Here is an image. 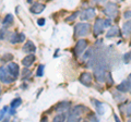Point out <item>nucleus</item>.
<instances>
[{"mask_svg":"<svg viewBox=\"0 0 131 122\" xmlns=\"http://www.w3.org/2000/svg\"><path fill=\"white\" fill-rule=\"evenodd\" d=\"M84 110H86V108L82 105H78L71 110V112L68 116V121H79Z\"/></svg>","mask_w":131,"mask_h":122,"instance_id":"1","label":"nucleus"},{"mask_svg":"<svg viewBox=\"0 0 131 122\" xmlns=\"http://www.w3.org/2000/svg\"><path fill=\"white\" fill-rule=\"evenodd\" d=\"M90 26L89 23H78L74 26V36L75 37H82L89 34L90 32Z\"/></svg>","mask_w":131,"mask_h":122,"instance_id":"2","label":"nucleus"},{"mask_svg":"<svg viewBox=\"0 0 131 122\" xmlns=\"http://www.w3.org/2000/svg\"><path fill=\"white\" fill-rule=\"evenodd\" d=\"M104 13L107 15L108 18L115 19L117 17V13H118L117 5H116V3H114V2H108L107 5L105 6V8H104Z\"/></svg>","mask_w":131,"mask_h":122,"instance_id":"3","label":"nucleus"},{"mask_svg":"<svg viewBox=\"0 0 131 122\" xmlns=\"http://www.w3.org/2000/svg\"><path fill=\"white\" fill-rule=\"evenodd\" d=\"M86 47H88V42H86V40L80 39V40H78V43H77L75 47H74V51H73V52H74V55L77 57H79V56H81L85 51Z\"/></svg>","mask_w":131,"mask_h":122,"instance_id":"4","label":"nucleus"},{"mask_svg":"<svg viewBox=\"0 0 131 122\" xmlns=\"http://www.w3.org/2000/svg\"><path fill=\"white\" fill-rule=\"evenodd\" d=\"M0 78H1V82L5 83V84H9L11 83L12 81H14L15 79L12 76L9 71H8L7 68H1V70H0Z\"/></svg>","mask_w":131,"mask_h":122,"instance_id":"5","label":"nucleus"},{"mask_svg":"<svg viewBox=\"0 0 131 122\" xmlns=\"http://www.w3.org/2000/svg\"><path fill=\"white\" fill-rule=\"evenodd\" d=\"M104 28H105V25H104V20H102V19H100V18L96 19L95 24H94V26H93L94 35H95V36L101 35V34L104 32Z\"/></svg>","mask_w":131,"mask_h":122,"instance_id":"6","label":"nucleus"},{"mask_svg":"<svg viewBox=\"0 0 131 122\" xmlns=\"http://www.w3.org/2000/svg\"><path fill=\"white\" fill-rule=\"evenodd\" d=\"M80 82L83 84L84 86L90 87L92 85V82H93V75L89 72H83L80 75Z\"/></svg>","mask_w":131,"mask_h":122,"instance_id":"7","label":"nucleus"},{"mask_svg":"<svg viewBox=\"0 0 131 122\" xmlns=\"http://www.w3.org/2000/svg\"><path fill=\"white\" fill-rule=\"evenodd\" d=\"M96 12H95V9L94 8H89V9L84 10L83 12L81 13V20L82 21H85V20H91L95 17Z\"/></svg>","mask_w":131,"mask_h":122,"instance_id":"8","label":"nucleus"},{"mask_svg":"<svg viewBox=\"0 0 131 122\" xmlns=\"http://www.w3.org/2000/svg\"><path fill=\"white\" fill-rule=\"evenodd\" d=\"M7 69H8V71H9V73H10L12 76H13L14 79H16V78L19 76L20 69H19V66H18L16 63H14V62H10L9 64H8Z\"/></svg>","mask_w":131,"mask_h":122,"instance_id":"9","label":"nucleus"},{"mask_svg":"<svg viewBox=\"0 0 131 122\" xmlns=\"http://www.w3.org/2000/svg\"><path fill=\"white\" fill-rule=\"evenodd\" d=\"M130 88H131V81H130L129 79L122 81V82L117 86V89H118L119 92H121V93H127V92H129Z\"/></svg>","mask_w":131,"mask_h":122,"instance_id":"10","label":"nucleus"},{"mask_svg":"<svg viewBox=\"0 0 131 122\" xmlns=\"http://www.w3.org/2000/svg\"><path fill=\"white\" fill-rule=\"evenodd\" d=\"M30 10H31L32 13L39 14V13H42V12L45 10V5H43V3H39V2H36V3H34V5L30 8Z\"/></svg>","mask_w":131,"mask_h":122,"instance_id":"11","label":"nucleus"},{"mask_svg":"<svg viewBox=\"0 0 131 122\" xmlns=\"http://www.w3.org/2000/svg\"><path fill=\"white\" fill-rule=\"evenodd\" d=\"M36 51V46L34 45L33 42H27L25 43V45L23 46V52H26V54H33V52Z\"/></svg>","mask_w":131,"mask_h":122,"instance_id":"12","label":"nucleus"},{"mask_svg":"<svg viewBox=\"0 0 131 122\" xmlns=\"http://www.w3.org/2000/svg\"><path fill=\"white\" fill-rule=\"evenodd\" d=\"M119 35H120L119 27L113 26L112 28H109V31L106 33V37L107 38H113V37H116V36H119Z\"/></svg>","mask_w":131,"mask_h":122,"instance_id":"13","label":"nucleus"},{"mask_svg":"<svg viewBox=\"0 0 131 122\" xmlns=\"http://www.w3.org/2000/svg\"><path fill=\"white\" fill-rule=\"evenodd\" d=\"M35 56L34 55H27L25 58H24L23 60H22V64L24 67H31L33 63H34V61H35Z\"/></svg>","mask_w":131,"mask_h":122,"instance_id":"14","label":"nucleus"},{"mask_svg":"<svg viewBox=\"0 0 131 122\" xmlns=\"http://www.w3.org/2000/svg\"><path fill=\"white\" fill-rule=\"evenodd\" d=\"M69 108H70V103H69V101H62V103H60L56 107V110L59 112H64L66 110H68Z\"/></svg>","mask_w":131,"mask_h":122,"instance_id":"15","label":"nucleus"},{"mask_svg":"<svg viewBox=\"0 0 131 122\" xmlns=\"http://www.w3.org/2000/svg\"><path fill=\"white\" fill-rule=\"evenodd\" d=\"M92 103H94V106L96 107V110L98 115H104V108H103V104L101 101H98L96 99H92Z\"/></svg>","mask_w":131,"mask_h":122,"instance_id":"16","label":"nucleus"},{"mask_svg":"<svg viewBox=\"0 0 131 122\" xmlns=\"http://www.w3.org/2000/svg\"><path fill=\"white\" fill-rule=\"evenodd\" d=\"M122 33H124V35H129L131 34V20H129V21H127L124 26H122Z\"/></svg>","mask_w":131,"mask_h":122,"instance_id":"17","label":"nucleus"},{"mask_svg":"<svg viewBox=\"0 0 131 122\" xmlns=\"http://www.w3.org/2000/svg\"><path fill=\"white\" fill-rule=\"evenodd\" d=\"M12 23H13V15L12 14H8L5 17V19H3L2 21V24L5 26H11Z\"/></svg>","mask_w":131,"mask_h":122,"instance_id":"18","label":"nucleus"},{"mask_svg":"<svg viewBox=\"0 0 131 122\" xmlns=\"http://www.w3.org/2000/svg\"><path fill=\"white\" fill-rule=\"evenodd\" d=\"M9 42L11 44H18L20 43V36L18 33H11L9 36Z\"/></svg>","mask_w":131,"mask_h":122,"instance_id":"19","label":"nucleus"},{"mask_svg":"<svg viewBox=\"0 0 131 122\" xmlns=\"http://www.w3.org/2000/svg\"><path fill=\"white\" fill-rule=\"evenodd\" d=\"M113 95H114V98L116 99L118 103H120V101H124V100L126 99V97H125V96H119V95H120V93H119V91H118V89H117L116 92H114V93H113Z\"/></svg>","mask_w":131,"mask_h":122,"instance_id":"20","label":"nucleus"},{"mask_svg":"<svg viewBox=\"0 0 131 122\" xmlns=\"http://www.w3.org/2000/svg\"><path fill=\"white\" fill-rule=\"evenodd\" d=\"M66 120V115L63 112H60L59 115H57L55 118H54V121L55 122H62Z\"/></svg>","mask_w":131,"mask_h":122,"instance_id":"21","label":"nucleus"},{"mask_svg":"<svg viewBox=\"0 0 131 122\" xmlns=\"http://www.w3.org/2000/svg\"><path fill=\"white\" fill-rule=\"evenodd\" d=\"M22 104V99L21 98H15L11 101V107H13V108H18L20 105Z\"/></svg>","mask_w":131,"mask_h":122,"instance_id":"22","label":"nucleus"},{"mask_svg":"<svg viewBox=\"0 0 131 122\" xmlns=\"http://www.w3.org/2000/svg\"><path fill=\"white\" fill-rule=\"evenodd\" d=\"M131 61V52H127L124 55V62L125 63H129Z\"/></svg>","mask_w":131,"mask_h":122,"instance_id":"23","label":"nucleus"},{"mask_svg":"<svg viewBox=\"0 0 131 122\" xmlns=\"http://www.w3.org/2000/svg\"><path fill=\"white\" fill-rule=\"evenodd\" d=\"M43 74H44V66L40 64L37 68V76H43Z\"/></svg>","mask_w":131,"mask_h":122,"instance_id":"24","label":"nucleus"},{"mask_svg":"<svg viewBox=\"0 0 131 122\" xmlns=\"http://www.w3.org/2000/svg\"><path fill=\"white\" fill-rule=\"evenodd\" d=\"M2 59H3V61H10V60H13V56L10 54H6L2 57Z\"/></svg>","mask_w":131,"mask_h":122,"instance_id":"25","label":"nucleus"},{"mask_svg":"<svg viewBox=\"0 0 131 122\" xmlns=\"http://www.w3.org/2000/svg\"><path fill=\"white\" fill-rule=\"evenodd\" d=\"M106 80H107V83L109 85H113L114 84V81L112 79V74H110V73H107V74H106Z\"/></svg>","mask_w":131,"mask_h":122,"instance_id":"26","label":"nucleus"},{"mask_svg":"<svg viewBox=\"0 0 131 122\" xmlns=\"http://www.w3.org/2000/svg\"><path fill=\"white\" fill-rule=\"evenodd\" d=\"M78 14H79V13H78V12H75V13H73V14H71L70 15V17H69V18H67V19H66V21H67V22H70V21H73V20H74L75 18H77V15Z\"/></svg>","mask_w":131,"mask_h":122,"instance_id":"27","label":"nucleus"},{"mask_svg":"<svg viewBox=\"0 0 131 122\" xmlns=\"http://www.w3.org/2000/svg\"><path fill=\"white\" fill-rule=\"evenodd\" d=\"M126 115L127 117H131V103L127 106V108H126Z\"/></svg>","mask_w":131,"mask_h":122,"instance_id":"28","label":"nucleus"},{"mask_svg":"<svg viewBox=\"0 0 131 122\" xmlns=\"http://www.w3.org/2000/svg\"><path fill=\"white\" fill-rule=\"evenodd\" d=\"M28 74H31V71L28 70V69H24V70H23V73H22V78H23V79L27 78L26 75H28Z\"/></svg>","mask_w":131,"mask_h":122,"instance_id":"29","label":"nucleus"},{"mask_svg":"<svg viewBox=\"0 0 131 122\" xmlns=\"http://www.w3.org/2000/svg\"><path fill=\"white\" fill-rule=\"evenodd\" d=\"M104 25H105V27H108V26H110V25H112V21H110L109 19H106V20H104Z\"/></svg>","mask_w":131,"mask_h":122,"instance_id":"30","label":"nucleus"},{"mask_svg":"<svg viewBox=\"0 0 131 122\" xmlns=\"http://www.w3.org/2000/svg\"><path fill=\"white\" fill-rule=\"evenodd\" d=\"M45 22H46V21H45V19H38L37 20V24H38L39 26H44L45 25Z\"/></svg>","mask_w":131,"mask_h":122,"instance_id":"31","label":"nucleus"},{"mask_svg":"<svg viewBox=\"0 0 131 122\" xmlns=\"http://www.w3.org/2000/svg\"><path fill=\"white\" fill-rule=\"evenodd\" d=\"M124 18L125 19H131V11H126L125 14H124Z\"/></svg>","mask_w":131,"mask_h":122,"instance_id":"32","label":"nucleus"},{"mask_svg":"<svg viewBox=\"0 0 131 122\" xmlns=\"http://www.w3.org/2000/svg\"><path fill=\"white\" fill-rule=\"evenodd\" d=\"M7 110H8V107H5V108H3L2 110H1V117H0V119H1V120H3V116L6 115Z\"/></svg>","mask_w":131,"mask_h":122,"instance_id":"33","label":"nucleus"},{"mask_svg":"<svg viewBox=\"0 0 131 122\" xmlns=\"http://www.w3.org/2000/svg\"><path fill=\"white\" fill-rule=\"evenodd\" d=\"M19 36H20V43H23L24 40H25V35H24L23 33H20Z\"/></svg>","mask_w":131,"mask_h":122,"instance_id":"34","label":"nucleus"},{"mask_svg":"<svg viewBox=\"0 0 131 122\" xmlns=\"http://www.w3.org/2000/svg\"><path fill=\"white\" fill-rule=\"evenodd\" d=\"M89 119H90V120H94V121H97V119L95 118V116H94L93 113H90V115H89Z\"/></svg>","mask_w":131,"mask_h":122,"instance_id":"35","label":"nucleus"},{"mask_svg":"<svg viewBox=\"0 0 131 122\" xmlns=\"http://www.w3.org/2000/svg\"><path fill=\"white\" fill-rule=\"evenodd\" d=\"M5 33H6V31L3 30V28H1V39L3 40V38H5Z\"/></svg>","mask_w":131,"mask_h":122,"instance_id":"36","label":"nucleus"},{"mask_svg":"<svg viewBox=\"0 0 131 122\" xmlns=\"http://www.w3.org/2000/svg\"><path fill=\"white\" fill-rule=\"evenodd\" d=\"M14 113H15V110H14V108L12 107V108L10 109V115H14Z\"/></svg>","mask_w":131,"mask_h":122,"instance_id":"37","label":"nucleus"},{"mask_svg":"<svg viewBox=\"0 0 131 122\" xmlns=\"http://www.w3.org/2000/svg\"><path fill=\"white\" fill-rule=\"evenodd\" d=\"M128 79H129V80H130V81H131V74H130V75H129V78H128Z\"/></svg>","mask_w":131,"mask_h":122,"instance_id":"38","label":"nucleus"},{"mask_svg":"<svg viewBox=\"0 0 131 122\" xmlns=\"http://www.w3.org/2000/svg\"><path fill=\"white\" fill-rule=\"evenodd\" d=\"M32 1V0H27V2H31Z\"/></svg>","mask_w":131,"mask_h":122,"instance_id":"39","label":"nucleus"},{"mask_svg":"<svg viewBox=\"0 0 131 122\" xmlns=\"http://www.w3.org/2000/svg\"><path fill=\"white\" fill-rule=\"evenodd\" d=\"M129 93H130V94H131V88H130V91H129Z\"/></svg>","mask_w":131,"mask_h":122,"instance_id":"40","label":"nucleus"},{"mask_svg":"<svg viewBox=\"0 0 131 122\" xmlns=\"http://www.w3.org/2000/svg\"><path fill=\"white\" fill-rule=\"evenodd\" d=\"M130 45H131V42H130Z\"/></svg>","mask_w":131,"mask_h":122,"instance_id":"41","label":"nucleus"},{"mask_svg":"<svg viewBox=\"0 0 131 122\" xmlns=\"http://www.w3.org/2000/svg\"><path fill=\"white\" fill-rule=\"evenodd\" d=\"M120 1H122V0H120Z\"/></svg>","mask_w":131,"mask_h":122,"instance_id":"42","label":"nucleus"}]
</instances>
